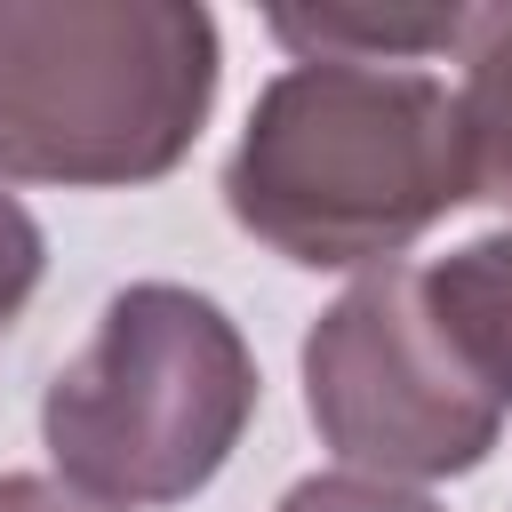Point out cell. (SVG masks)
<instances>
[{
    "label": "cell",
    "mask_w": 512,
    "mask_h": 512,
    "mask_svg": "<svg viewBox=\"0 0 512 512\" xmlns=\"http://www.w3.org/2000/svg\"><path fill=\"white\" fill-rule=\"evenodd\" d=\"M456 56H464L456 120H464L472 200H512V8H472Z\"/></svg>",
    "instance_id": "52a82bcc"
},
{
    "label": "cell",
    "mask_w": 512,
    "mask_h": 512,
    "mask_svg": "<svg viewBox=\"0 0 512 512\" xmlns=\"http://www.w3.org/2000/svg\"><path fill=\"white\" fill-rule=\"evenodd\" d=\"M472 32V8H272V40L296 56H344V64H424L456 56Z\"/></svg>",
    "instance_id": "8992f818"
},
{
    "label": "cell",
    "mask_w": 512,
    "mask_h": 512,
    "mask_svg": "<svg viewBox=\"0 0 512 512\" xmlns=\"http://www.w3.org/2000/svg\"><path fill=\"white\" fill-rule=\"evenodd\" d=\"M216 64V16L192 0H0V176H168L216 104Z\"/></svg>",
    "instance_id": "7a4b0ae2"
},
{
    "label": "cell",
    "mask_w": 512,
    "mask_h": 512,
    "mask_svg": "<svg viewBox=\"0 0 512 512\" xmlns=\"http://www.w3.org/2000/svg\"><path fill=\"white\" fill-rule=\"evenodd\" d=\"M472 200L456 88L416 64L296 56L224 160V208L304 272L384 264Z\"/></svg>",
    "instance_id": "6da1fadb"
},
{
    "label": "cell",
    "mask_w": 512,
    "mask_h": 512,
    "mask_svg": "<svg viewBox=\"0 0 512 512\" xmlns=\"http://www.w3.org/2000/svg\"><path fill=\"white\" fill-rule=\"evenodd\" d=\"M0 512H112V504H88L48 472H0Z\"/></svg>",
    "instance_id": "30bf717a"
},
{
    "label": "cell",
    "mask_w": 512,
    "mask_h": 512,
    "mask_svg": "<svg viewBox=\"0 0 512 512\" xmlns=\"http://www.w3.org/2000/svg\"><path fill=\"white\" fill-rule=\"evenodd\" d=\"M256 416V360L232 312L176 280L120 288L40 400L56 480L88 504H184Z\"/></svg>",
    "instance_id": "3957f363"
},
{
    "label": "cell",
    "mask_w": 512,
    "mask_h": 512,
    "mask_svg": "<svg viewBox=\"0 0 512 512\" xmlns=\"http://www.w3.org/2000/svg\"><path fill=\"white\" fill-rule=\"evenodd\" d=\"M272 512H440L432 496L416 488H392V480H360V472H312L296 480Z\"/></svg>",
    "instance_id": "ba28073f"
},
{
    "label": "cell",
    "mask_w": 512,
    "mask_h": 512,
    "mask_svg": "<svg viewBox=\"0 0 512 512\" xmlns=\"http://www.w3.org/2000/svg\"><path fill=\"white\" fill-rule=\"evenodd\" d=\"M424 304L440 312V328L456 336L472 376L512 408V224L464 240L456 256H440L424 272Z\"/></svg>",
    "instance_id": "5b68a950"
},
{
    "label": "cell",
    "mask_w": 512,
    "mask_h": 512,
    "mask_svg": "<svg viewBox=\"0 0 512 512\" xmlns=\"http://www.w3.org/2000/svg\"><path fill=\"white\" fill-rule=\"evenodd\" d=\"M40 272H48V240H40L32 208H24L16 192H0V336H8V328H16V312L32 304Z\"/></svg>",
    "instance_id": "9c48e42d"
},
{
    "label": "cell",
    "mask_w": 512,
    "mask_h": 512,
    "mask_svg": "<svg viewBox=\"0 0 512 512\" xmlns=\"http://www.w3.org/2000/svg\"><path fill=\"white\" fill-rule=\"evenodd\" d=\"M304 416L344 472L392 488L472 472L504 432V400L472 376L408 264H376L312 320Z\"/></svg>",
    "instance_id": "277c9868"
}]
</instances>
